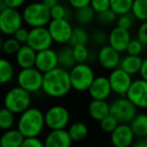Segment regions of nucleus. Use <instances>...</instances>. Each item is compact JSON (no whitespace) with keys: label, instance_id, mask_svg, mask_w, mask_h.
I'll use <instances>...</instances> for the list:
<instances>
[{"label":"nucleus","instance_id":"48","mask_svg":"<svg viewBox=\"0 0 147 147\" xmlns=\"http://www.w3.org/2000/svg\"><path fill=\"white\" fill-rule=\"evenodd\" d=\"M130 147H147V140L146 138H140L137 141H134Z\"/></svg>","mask_w":147,"mask_h":147},{"label":"nucleus","instance_id":"8","mask_svg":"<svg viewBox=\"0 0 147 147\" xmlns=\"http://www.w3.org/2000/svg\"><path fill=\"white\" fill-rule=\"evenodd\" d=\"M109 113L118 123L128 124L137 114V108L125 97H119L109 104Z\"/></svg>","mask_w":147,"mask_h":147},{"label":"nucleus","instance_id":"15","mask_svg":"<svg viewBox=\"0 0 147 147\" xmlns=\"http://www.w3.org/2000/svg\"><path fill=\"white\" fill-rule=\"evenodd\" d=\"M96 59L103 69L112 71L119 67L121 53L112 49L109 45H105L100 47L96 55Z\"/></svg>","mask_w":147,"mask_h":147},{"label":"nucleus","instance_id":"34","mask_svg":"<svg viewBox=\"0 0 147 147\" xmlns=\"http://www.w3.org/2000/svg\"><path fill=\"white\" fill-rule=\"evenodd\" d=\"M49 13H51V19H69L71 13L67 7L65 5L57 3L53 7L49 9Z\"/></svg>","mask_w":147,"mask_h":147},{"label":"nucleus","instance_id":"23","mask_svg":"<svg viewBox=\"0 0 147 147\" xmlns=\"http://www.w3.org/2000/svg\"><path fill=\"white\" fill-rule=\"evenodd\" d=\"M88 113L95 121L102 120L109 115V103L107 100H92L88 105Z\"/></svg>","mask_w":147,"mask_h":147},{"label":"nucleus","instance_id":"38","mask_svg":"<svg viewBox=\"0 0 147 147\" xmlns=\"http://www.w3.org/2000/svg\"><path fill=\"white\" fill-rule=\"evenodd\" d=\"M99 124H100V128L103 132L111 133L119 123L117 122V120L112 115L109 114V115H107L106 117H104L102 120L99 121Z\"/></svg>","mask_w":147,"mask_h":147},{"label":"nucleus","instance_id":"22","mask_svg":"<svg viewBox=\"0 0 147 147\" xmlns=\"http://www.w3.org/2000/svg\"><path fill=\"white\" fill-rule=\"evenodd\" d=\"M143 57L141 55H126L123 57H121L118 67L126 71L130 76H134V75H138V71L140 69Z\"/></svg>","mask_w":147,"mask_h":147},{"label":"nucleus","instance_id":"40","mask_svg":"<svg viewBox=\"0 0 147 147\" xmlns=\"http://www.w3.org/2000/svg\"><path fill=\"white\" fill-rule=\"evenodd\" d=\"M133 23H134V18L132 17V15L129 13H126V14H122V15H118L116 19V26L120 27V28L123 29H129L132 27Z\"/></svg>","mask_w":147,"mask_h":147},{"label":"nucleus","instance_id":"1","mask_svg":"<svg viewBox=\"0 0 147 147\" xmlns=\"http://www.w3.org/2000/svg\"><path fill=\"white\" fill-rule=\"evenodd\" d=\"M71 90L69 71L57 67L42 75L41 91L49 98H63Z\"/></svg>","mask_w":147,"mask_h":147},{"label":"nucleus","instance_id":"18","mask_svg":"<svg viewBox=\"0 0 147 147\" xmlns=\"http://www.w3.org/2000/svg\"><path fill=\"white\" fill-rule=\"evenodd\" d=\"M87 92L92 100H107L112 94L108 78L105 76L95 77Z\"/></svg>","mask_w":147,"mask_h":147},{"label":"nucleus","instance_id":"49","mask_svg":"<svg viewBox=\"0 0 147 147\" xmlns=\"http://www.w3.org/2000/svg\"><path fill=\"white\" fill-rule=\"evenodd\" d=\"M45 7H47L49 9H51V7H53L55 4L59 3V0H41L40 1Z\"/></svg>","mask_w":147,"mask_h":147},{"label":"nucleus","instance_id":"31","mask_svg":"<svg viewBox=\"0 0 147 147\" xmlns=\"http://www.w3.org/2000/svg\"><path fill=\"white\" fill-rule=\"evenodd\" d=\"M96 17V13L93 11L90 6H85L83 8L76 9L75 19L80 25H88L92 22Z\"/></svg>","mask_w":147,"mask_h":147},{"label":"nucleus","instance_id":"20","mask_svg":"<svg viewBox=\"0 0 147 147\" xmlns=\"http://www.w3.org/2000/svg\"><path fill=\"white\" fill-rule=\"evenodd\" d=\"M14 55L16 65L20 69H27V67H34L36 51H33L26 43L25 45H21Z\"/></svg>","mask_w":147,"mask_h":147},{"label":"nucleus","instance_id":"32","mask_svg":"<svg viewBox=\"0 0 147 147\" xmlns=\"http://www.w3.org/2000/svg\"><path fill=\"white\" fill-rule=\"evenodd\" d=\"M132 2L133 0H109L110 9L117 16L130 12Z\"/></svg>","mask_w":147,"mask_h":147},{"label":"nucleus","instance_id":"33","mask_svg":"<svg viewBox=\"0 0 147 147\" xmlns=\"http://www.w3.org/2000/svg\"><path fill=\"white\" fill-rule=\"evenodd\" d=\"M16 119L15 115L6 108H0V129L3 131L13 128Z\"/></svg>","mask_w":147,"mask_h":147},{"label":"nucleus","instance_id":"21","mask_svg":"<svg viewBox=\"0 0 147 147\" xmlns=\"http://www.w3.org/2000/svg\"><path fill=\"white\" fill-rule=\"evenodd\" d=\"M135 138L147 137V116L145 113H137L128 123Z\"/></svg>","mask_w":147,"mask_h":147},{"label":"nucleus","instance_id":"39","mask_svg":"<svg viewBox=\"0 0 147 147\" xmlns=\"http://www.w3.org/2000/svg\"><path fill=\"white\" fill-rule=\"evenodd\" d=\"M107 38H108V33L102 29L94 30L90 34V39L92 40V42L98 47L107 45Z\"/></svg>","mask_w":147,"mask_h":147},{"label":"nucleus","instance_id":"17","mask_svg":"<svg viewBox=\"0 0 147 147\" xmlns=\"http://www.w3.org/2000/svg\"><path fill=\"white\" fill-rule=\"evenodd\" d=\"M131 33L127 29L120 28L118 26H115L111 29L108 33L107 38V45H110L112 49L117 51L118 53H125L126 47L128 45L129 41L131 40Z\"/></svg>","mask_w":147,"mask_h":147},{"label":"nucleus","instance_id":"47","mask_svg":"<svg viewBox=\"0 0 147 147\" xmlns=\"http://www.w3.org/2000/svg\"><path fill=\"white\" fill-rule=\"evenodd\" d=\"M139 78L147 81V59H143V61L140 65V69L138 71Z\"/></svg>","mask_w":147,"mask_h":147},{"label":"nucleus","instance_id":"35","mask_svg":"<svg viewBox=\"0 0 147 147\" xmlns=\"http://www.w3.org/2000/svg\"><path fill=\"white\" fill-rule=\"evenodd\" d=\"M20 43L13 36H8L7 38L3 39L2 53H5L6 55H14L20 47Z\"/></svg>","mask_w":147,"mask_h":147},{"label":"nucleus","instance_id":"2","mask_svg":"<svg viewBox=\"0 0 147 147\" xmlns=\"http://www.w3.org/2000/svg\"><path fill=\"white\" fill-rule=\"evenodd\" d=\"M16 125V129L24 138L38 137L45 127L43 112L36 107H29L19 114Z\"/></svg>","mask_w":147,"mask_h":147},{"label":"nucleus","instance_id":"41","mask_svg":"<svg viewBox=\"0 0 147 147\" xmlns=\"http://www.w3.org/2000/svg\"><path fill=\"white\" fill-rule=\"evenodd\" d=\"M89 6L93 9L96 14H98L110 9V3H109V0H91Z\"/></svg>","mask_w":147,"mask_h":147},{"label":"nucleus","instance_id":"30","mask_svg":"<svg viewBox=\"0 0 147 147\" xmlns=\"http://www.w3.org/2000/svg\"><path fill=\"white\" fill-rule=\"evenodd\" d=\"M130 14L140 22L147 21V0H133Z\"/></svg>","mask_w":147,"mask_h":147},{"label":"nucleus","instance_id":"11","mask_svg":"<svg viewBox=\"0 0 147 147\" xmlns=\"http://www.w3.org/2000/svg\"><path fill=\"white\" fill-rule=\"evenodd\" d=\"M125 98L130 101L137 109L147 108V81L143 79L132 80L129 86Z\"/></svg>","mask_w":147,"mask_h":147},{"label":"nucleus","instance_id":"6","mask_svg":"<svg viewBox=\"0 0 147 147\" xmlns=\"http://www.w3.org/2000/svg\"><path fill=\"white\" fill-rule=\"evenodd\" d=\"M42 75L43 74L34 67L20 69L16 75L17 86L29 94H36L41 91Z\"/></svg>","mask_w":147,"mask_h":147},{"label":"nucleus","instance_id":"24","mask_svg":"<svg viewBox=\"0 0 147 147\" xmlns=\"http://www.w3.org/2000/svg\"><path fill=\"white\" fill-rule=\"evenodd\" d=\"M24 137L17 129L11 128L0 135V147H20Z\"/></svg>","mask_w":147,"mask_h":147},{"label":"nucleus","instance_id":"16","mask_svg":"<svg viewBox=\"0 0 147 147\" xmlns=\"http://www.w3.org/2000/svg\"><path fill=\"white\" fill-rule=\"evenodd\" d=\"M57 67H59V65H57V53L55 49L49 47L36 53L34 67L40 73H47Z\"/></svg>","mask_w":147,"mask_h":147},{"label":"nucleus","instance_id":"12","mask_svg":"<svg viewBox=\"0 0 147 147\" xmlns=\"http://www.w3.org/2000/svg\"><path fill=\"white\" fill-rule=\"evenodd\" d=\"M53 41L51 39L47 26L33 27L28 31L26 45L30 47L34 51H40L51 47Z\"/></svg>","mask_w":147,"mask_h":147},{"label":"nucleus","instance_id":"43","mask_svg":"<svg viewBox=\"0 0 147 147\" xmlns=\"http://www.w3.org/2000/svg\"><path fill=\"white\" fill-rule=\"evenodd\" d=\"M20 147H45L43 142L38 137H29L24 138L21 143Z\"/></svg>","mask_w":147,"mask_h":147},{"label":"nucleus","instance_id":"9","mask_svg":"<svg viewBox=\"0 0 147 147\" xmlns=\"http://www.w3.org/2000/svg\"><path fill=\"white\" fill-rule=\"evenodd\" d=\"M21 26H23V20L18 9L7 7L0 12V33L2 35L12 36Z\"/></svg>","mask_w":147,"mask_h":147},{"label":"nucleus","instance_id":"28","mask_svg":"<svg viewBox=\"0 0 147 147\" xmlns=\"http://www.w3.org/2000/svg\"><path fill=\"white\" fill-rule=\"evenodd\" d=\"M90 41V34L83 26L73 27L71 37L67 45L69 47H76V45H87Z\"/></svg>","mask_w":147,"mask_h":147},{"label":"nucleus","instance_id":"26","mask_svg":"<svg viewBox=\"0 0 147 147\" xmlns=\"http://www.w3.org/2000/svg\"><path fill=\"white\" fill-rule=\"evenodd\" d=\"M67 132L73 142H81L87 138L89 134V128L84 122L77 121L69 125Z\"/></svg>","mask_w":147,"mask_h":147},{"label":"nucleus","instance_id":"3","mask_svg":"<svg viewBox=\"0 0 147 147\" xmlns=\"http://www.w3.org/2000/svg\"><path fill=\"white\" fill-rule=\"evenodd\" d=\"M31 94L18 86L9 89L3 97L4 108L12 112L14 115L21 114L26 109L31 107Z\"/></svg>","mask_w":147,"mask_h":147},{"label":"nucleus","instance_id":"10","mask_svg":"<svg viewBox=\"0 0 147 147\" xmlns=\"http://www.w3.org/2000/svg\"><path fill=\"white\" fill-rule=\"evenodd\" d=\"M73 25L67 19H51L47 28L53 42L65 45L69 43Z\"/></svg>","mask_w":147,"mask_h":147},{"label":"nucleus","instance_id":"13","mask_svg":"<svg viewBox=\"0 0 147 147\" xmlns=\"http://www.w3.org/2000/svg\"><path fill=\"white\" fill-rule=\"evenodd\" d=\"M109 80V84L111 87V91L114 94L118 95L119 97H124L128 90L129 86L132 82V76L121 69L120 67L112 69L107 77Z\"/></svg>","mask_w":147,"mask_h":147},{"label":"nucleus","instance_id":"46","mask_svg":"<svg viewBox=\"0 0 147 147\" xmlns=\"http://www.w3.org/2000/svg\"><path fill=\"white\" fill-rule=\"evenodd\" d=\"M6 3L7 7L13 9H18L20 7H22L24 5V3L26 2V0H4Z\"/></svg>","mask_w":147,"mask_h":147},{"label":"nucleus","instance_id":"51","mask_svg":"<svg viewBox=\"0 0 147 147\" xmlns=\"http://www.w3.org/2000/svg\"><path fill=\"white\" fill-rule=\"evenodd\" d=\"M2 43H3V36L0 33V53H2Z\"/></svg>","mask_w":147,"mask_h":147},{"label":"nucleus","instance_id":"7","mask_svg":"<svg viewBox=\"0 0 147 147\" xmlns=\"http://www.w3.org/2000/svg\"><path fill=\"white\" fill-rule=\"evenodd\" d=\"M45 125L49 130L65 129L71 121L69 111L63 105H53L45 113Z\"/></svg>","mask_w":147,"mask_h":147},{"label":"nucleus","instance_id":"5","mask_svg":"<svg viewBox=\"0 0 147 147\" xmlns=\"http://www.w3.org/2000/svg\"><path fill=\"white\" fill-rule=\"evenodd\" d=\"M21 16L23 23L30 28L47 26L51 19L49 9L45 7L40 1L31 2L24 6L21 12Z\"/></svg>","mask_w":147,"mask_h":147},{"label":"nucleus","instance_id":"19","mask_svg":"<svg viewBox=\"0 0 147 147\" xmlns=\"http://www.w3.org/2000/svg\"><path fill=\"white\" fill-rule=\"evenodd\" d=\"M42 142L45 147H71L73 144L67 129L49 130Z\"/></svg>","mask_w":147,"mask_h":147},{"label":"nucleus","instance_id":"25","mask_svg":"<svg viewBox=\"0 0 147 147\" xmlns=\"http://www.w3.org/2000/svg\"><path fill=\"white\" fill-rule=\"evenodd\" d=\"M57 65L61 69H65L69 71V69L76 65V61L74 59L73 49L69 45H65L57 51Z\"/></svg>","mask_w":147,"mask_h":147},{"label":"nucleus","instance_id":"37","mask_svg":"<svg viewBox=\"0 0 147 147\" xmlns=\"http://www.w3.org/2000/svg\"><path fill=\"white\" fill-rule=\"evenodd\" d=\"M95 18L97 19L100 24L102 25H110L112 23H114L117 19V15L113 12L111 9H108L106 11H103L101 13H98L96 14V17Z\"/></svg>","mask_w":147,"mask_h":147},{"label":"nucleus","instance_id":"27","mask_svg":"<svg viewBox=\"0 0 147 147\" xmlns=\"http://www.w3.org/2000/svg\"><path fill=\"white\" fill-rule=\"evenodd\" d=\"M15 76L14 65L5 57H0V85L9 84Z\"/></svg>","mask_w":147,"mask_h":147},{"label":"nucleus","instance_id":"36","mask_svg":"<svg viewBox=\"0 0 147 147\" xmlns=\"http://www.w3.org/2000/svg\"><path fill=\"white\" fill-rule=\"evenodd\" d=\"M145 45L143 43H141L137 38H131V40L129 41L128 45L126 47L125 53H127V55H141L144 51Z\"/></svg>","mask_w":147,"mask_h":147},{"label":"nucleus","instance_id":"29","mask_svg":"<svg viewBox=\"0 0 147 147\" xmlns=\"http://www.w3.org/2000/svg\"><path fill=\"white\" fill-rule=\"evenodd\" d=\"M73 55L76 63H84L96 59V55L91 53L87 45H76L73 47Z\"/></svg>","mask_w":147,"mask_h":147},{"label":"nucleus","instance_id":"44","mask_svg":"<svg viewBox=\"0 0 147 147\" xmlns=\"http://www.w3.org/2000/svg\"><path fill=\"white\" fill-rule=\"evenodd\" d=\"M136 38L144 45H147V21L141 22V24L139 25Z\"/></svg>","mask_w":147,"mask_h":147},{"label":"nucleus","instance_id":"42","mask_svg":"<svg viewBox=\"0 0 147 147\" xmlns=\"http://www.w3.org/2000/svg\"><path fill=\"white\" fill-rule=\"evenodd\" d=\"M28 29L25 28V27L21 26L13 33L12 36L18 41L20 45H25L27 41V37H28Z\"/></svg>","mask_w":147,"mask_h":147},{"label":"nucleus","instance_id":"45","mask_svg":"<svg viewBox=\"0 0 147 147\" xmlns=\"http://www.w3.org/2000/svg\"><path fill=\"white\" fill-rule=\"evenodd\" d=\"M67 1L74 9H80L85 6H89L91 0H67Z\"/></svg>","mask_w":147,"mask_h":147},{"label":"nucleus","instance_id":"14","mask_svg":"<svg viewBox=\"0 0 147 147\" xmlns=\"http://www.w3.org/2000/svg\"><path fill=\"white\" fill-rule=\"evenodd\" d=\"M110 140L114 147H130L135 141V136L128 124L119 123L110 133Z\"/></svg>","mask_w":147,"mask_h":147},{"label":"nucleus","instance_id":"4","mask_svg":"<svg viewBox=\"0 0 147 147\" xmlns=\"http://www.w3.org/2000/svg\"><path fill=\"white\" fill-rule=\"evenodd\" d=\"M71 89L77 92H87L95 79V71L88 63H76L69 69Z\"/></svg>","mask_w":147,"mask_h":147},{"label":"nucleus","instance_id":"50","mask_svg":"<svg viewBox=\"0 0 147 147\" xmlns=\"http://www.w3.org/2000/svg\"><path fill=\"white\" fill-rule=\"evenodd\" d=\"M6 8H7V5H6V3H5L4 0H0V12Z\"/></svg>","mask_w":147,"mask_h":147}]
</instances>
